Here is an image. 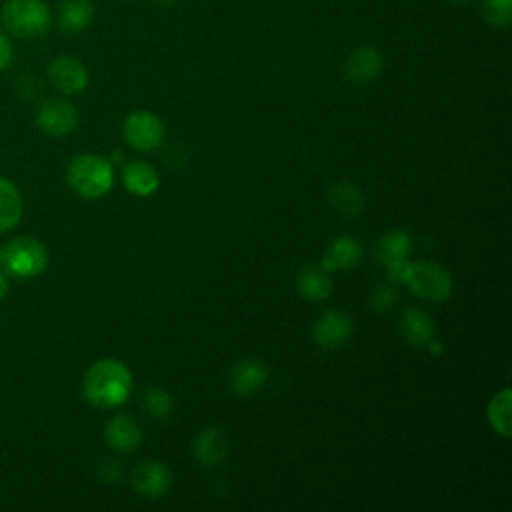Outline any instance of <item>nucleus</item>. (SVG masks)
<instances>
[{
    "instance_id": "nucleus-31",
    "label": "nucleus",
    "mask_w": 512,
    "mask_h": 512,
    "mask_svg": "<svg viewBox=\"0 0 512 512\" xmlns=\"http://www.w3.org/2000/svg\"><path fill=\"white\" fill-rule=\"evenodd\" d=\"M156 2H160V4H172V2H176V0H156Z\"/></svg>"
},
{
    "instance_id": "nucleus-14",
    "label": "nucleus",
    "mask_w": 512,
    "mask_h": 512,
    "mask_svg": "<svg viewBox=\"0 0 512 512\" xmlns=\"http://www.w3.org/2000/svg\"><path fill=\"white\" fill-rule=\"evenodd\" d=\"M398 330H400V336L412 346H428V342L436 338V324L432 316L426 310L416 306H410L404 310Z\"/></svg>"
},
{
    "instance_id": "nucleus-13",
    "label": "nucleus",
    "mask_w": 512,
    "mask_h": 512,
    "mask_svg": "<svg viewBox=\"0 0 512 512\" xmlns=\"http://www.w3.org/2000/svg\"><path fill=\"white\" fill-rule=\"evenodd\" d=\"M382 70V54L374 46H360L348 54L344 74L352 84H368Z\"/></svg>"
},
{
    "instance_id": "nucleus-28",
    "label": "nucleus",
    "mask_w": 512,
    "mask_h": 512,
    "mask_svg": "<svg viewBox=\"0 0 512 512\" xmlns=\"http://www.w3.org/2000/svg\"><path fill=\"white\" fill-rule=\"evenodd\" d=\"M12 60V46L6 40V36L0 32V72L10 64Z\"/></svg>"
},
{
    "instance_id": "nucleus-8",
    "label": "nucleus",
    "mask_w": 512,
    "mask_h": 512,
    "mask_svg": "<svg viewBox=\"0 0 512 512\" xmlns=\"http://www.w3.org/2000/svg\"><path fill=\"white\" fill-rule=\"evenodd\" d=\"M354 332L352 318L342 310H326L312 326V340L322 348H338Z\"/></svg>"
},
{
    "instance_id": "nucleus-21",
    "label": "nucleus",
    "mask_w": 512,
    "mask_h": 512,
    "mask_svg": "<svg viewBox=\"0 0 512 512\" xmlns=\"http://www.w3.org/2000/svg\"><path fill=\"white\" fill-rule=\"evenodd\" d=\"M330 206L344 216H358L364 210V196L358 186L350 182H336L328 188Z\"/></svg>"
},
{
    "instance_id": "nucleus-3",
    "label": "nucleus",
    "mask_w": 512,
    "mask_h": 512,
    "mask_svg": "<svg viewBox=\"0 0 512 512\" xmlns=\"http://www.w3.org/2000/svg\"><path fill=\"white\" fill-rule=\"evenodd\" d=\"M48 266L44 244L32 236H18L0 246V270L14 278L28 280L40 276Z\"/></svg>"
},
{
    "instance_id": "nucleus-29",
    "label": "nucleus",
    "mask_w": 512,
    "mask_h": 512,
    "mask_svg": "<svg viewBox=\"0 0 512 512\" xmlns=\"http://www.w3.org/2000/svg\"><path fill=\"white\" fill-rule=\"evenodd\" d=\"M6 294H8V280H6L4 272L0 270V300H4Z\"/></svg>"
},
{
    "instance_id": "nucleus-30",
    "label": "nucleus",
    "mask_w": 512,
    "mask_h": 512,
    "mask_svg": "<svg viewBox=\"0 0 512 512\" xmlns=\"http://www.w3.org/2000/svg\"><path fill=\"white\" fill-rule=\"evenodd\" d=\"M450 2H452L454 6H460V8H462V6H468V4H472L474 0H450Z\"/></svg>"
},
{
    "instance_id": "nucleus-27",
    "label": "nucleus",
    "mask_w": 512,
    "mask_h": 512,
    "mask_svg": "<svg viewBox=\"0 0 512 512\" xmlns=\"http://www.w3.org/2000/svg\"><path fill=\"white\" fill-rule=\"evenodd\" d=\"M386 268H388V278L392 282H406V278L410 274V268H412V262H408V258H400V260L388 262Z\"/></svg>"
},
{
    "instance_id": "nucleus-6",
    "label": "nucleus",
    "mask_w": 512,
    "mask_h": 512,
    "mask_svg": "<svg viewBox=\"0 0 512 512\" xmlns=\"http://www.w3.org/2000/svg\"><path fill=\"white\" fill-rule=\"evenodd\" d=\"M124 140L136 150H154L164 140V124L148 110H134L126 116L122 128Z\"/></svg>"
},
{
    "instance_id": "nucleus-26",
    "label": "nucleus",
    "mask_w": 512,
    "mask_h": 512,
    "mask_svg": "<svg viewBox=\"0 0 512 512\" xmlns=\"http://www.w3.org/2000/svg\"><path fill=\"white\" fill-rule=\"evenodd\" d=\"M396 290L388 284H376L370 292V306L374 310H388L394 306L396 302Z\"/></svg>"
},
{
    "instance_id": "nucleus-11",
    "label": "nucleus",
    "mask_w": 512,
    "mask_h": 512,
    "mask_svg": "<svg viewBox=\"0 0 512 512\" xmlns=\"http://www.w3.org/2000/svg\"><path fill=\"white\" fill-rule=\"evenodd\" d=\"M268 380V368L262 360L246 358L232 366L228 374V386L236 396L256 394Z\"/></svg>"
},
{
    "instance_id": "nucleus-20",
    "label": "nucleus",
    "mask_w": 512,
    "mask_h": 512,
    "mask_svg": "<svg viewBox=\"0 0 512 512\" xmlns=\"http://www.w3.org/2000/svg\"><path fill=\"white\" fill-rule=\"evenodd\" d=\"M24 202L20 190L6 178H0V234L12 230L22 218Z\"/></svg>"
},
{
    "instance_id": "nucleus-5",
    "label": "nucleus",
    "mask_w": 512,
    "mask_h": 512,
    "mask_svg": "<svg viewBox=\"0 0 512 512\" xmlns=\"http://www.w3.org/2000/svg\"><path fill=\"white\" fill-rule=\"evenodd\" d=\"M410 292L432 302H442L452 294V276L450 272L432 260H420L412 264L406 282Z\"/></svg>"
},
{
    "instance_id": "nucleus-18",
    "label": "nucleus",
    "mask_w": 512,
    "mask_h": 512,
    "mask_svg": "<svg viewBox=\"0 0 512 512\" xmlns=\"http://www.w3.org/2000/svg\"><path fill=\"white\" fill-rule=\"evenodd\" d=\"M298 294L308 300H326L332 294V278L322 266H304L296 276Z\"/></svg>"
},
{
    "instance_id": "nucleus-24",
    "label": "nucleus",
    "mask_w": 512,
    "mask_h": 512,
    "mask_svg": "<svg viewBox=\"0 0 512 512\" xmlns=\"http://www.w3.org/2000/svg\"><path fill=\"white\" fill-rule=\"evenodd\" d=\"M142 408L156 420H166L174 408L172 396L160 388V386H150L142 394Z\"/></svg>"
},
{
    "instance_id": "nucleus-17",
    "label": "nucleus",
    "mask_w": 512,
    "mask_h": 512,
    "mask_svg": "<svg viewBox=\"0 0 512 512\" xmlns=\"http://www.w3.org/2000/svg\"><path fill=\"white\" fill-rule=\"evenodd\" d=\"M122 182L136 196H150L160 186L158 172L144 160H132L122 168Z\"/></svg>"
},
{
    "instance_id": "nucleus-10",
    "label": "nucleus",
    "mask_w": 512,
    "mask_h": 512,
    "mask_svg": "<svg viewBox=\"0 0 512 512\" xmlns=\"http://www.w3.org/2000/svg\"><path fill=\"white\" fill-rule=\"evenodd\" d=\"M172 474L166 464L158 460H144L132 470V486L144 498H160L168 492Z\"/></svg>"
},
{
    "instance_id": "nucleus-9",
    "label": "nucleus",
    "mask_w": 512,
    "mask_h": 512,
    "mask_svg": "<svg viewBox=\"0 0 512 512\" xmlns=\"http://www.w3.org/2000/svg\"><path fill=\"white\" fill-rule=\"evenodd\" d=\"M48 76L54 88L62 94H78L88 86L86 66L78 58L68 54H62L50 62Z\"/></svg>"
},
{
    "instance_id": "nucleus-7",
    "label": "nucleus",
    "mask_w": 512,
    "mask_h": 512,
    "mask_svg": "<svg viewBox=\"0 0 512 512\" xmlns=\"http://www.w3.org/2000/svg\"><path fill=\"white\" fill-rule=\"evenodd\" d=\"M78 124L76 108L62 98H48L36 110V126L50 136H66Z\"/></svg>"
},
{
    "instance_id": "nucleus-25",
    "label": "nucleus",
    "mask_w": 512,
    "mask_h": 512,
    "mask_svg": "<svg viewBox=\"0 0 512 512\" xmlns=\"http://www.w3.org/2000/svg\"><path fill=\"white\" fill-rule=\"evenodd\" d=\"M482 18L492 28H508L512 22V0H482Z\"/></svg>"
},
{
    "instance_id": "nucleus-16",
    "label": "nucleus",
    "mask_w": 512,
    "mask_h": 512,
    "mask_svg": "<svg viewBox=\"0 0 512 512\" xmlns=\"http://www.w3.org/2000/svg\"><path fill=\"white\" fill-rule=\"evenodd\" d=\"M104 438L110 448L120 452H132L142 440V430L132 416L118 414L106 422Z\"/></svg>"
},
{
    "instance_id": "nucleus-1",
    "label": "nucleus",
    "mask_w": 512,
    "mask_h": 512,
    "mask_svg": "<svg viewBox=\"0 0 512 512\" xmlns=\"http://www.w3.org/2000/svg\"><path fill=\"white\" fill-rule=\"evenodd\" d=\"M82 392L92 406H120L128 400L132 392V374L120 360L102 358L86 370L82 380Z\"/></svg>"
},
{
    "instance_id": "nucleus-22",
    "label": "nucleus",
    "mask_w": 512,
    "mask_h": 512,
    "mask_svg": "<svg viewBox=\"0 0 512 512\" xmlns=\"http://www.w3.org/2000/svg\"><path fill=\"white\" fill-rule=\"evenodd\" d=\"M410 250H412V238L402 230H390L378 238L374 254L378 262L388 264L392 260L408 258Z\"/></svg>"
},
{
    "instance_id": "nucleus-2",
    "label": "nucleus",
    "mask_w": 512,
    "mask_h": 512,
    "mask_svg": "<svg viewBox=\"0 0 512 512\" xmlns=\"http://www.w3.org/2000/svg\"><path fill=\"white\" fill-rule=\"evenodd\" d=\"M70 188L84 198H100L114 184V170L108 158L98 154L76 156L66 170Z\"/></svg>"
},
{
    "instance_id": "nucleus-23",
    "label": "nucleus",
    "mask_w": 512,
    "mask_h": 512,
    "mask_svg": "<svg viewBox=\"0 0 512 512\" xmlns=\"http://www.w3.org/2000/svg\"><path fill=\"white\" fill-rule=\"evenodd\" d=\"M488 422L490 426L504 438L512 434V418H510V390H500L488 404Z\"/></svg>"
},
{
    "instance_id": "nucleus-4",
    "label": "nucleus",
    "mask_w": 512,
    "mask_h": 512,
    "mask_svg": "<svg viewBox=\"0 0 512 512\" xmlns=\"http://www.w3.org/2000/svg\"><path fill=\"white\" fill-rule=\"evenodd\" d=\"M2 24L18 38H38L50 28V10L42 0H8Z\"/></svg>"
},
{
    "instance_id": "nucleus-19",
    "label": "nucleus",
    "mask_w": 512,
    "mask_h": 512,
    "mask_svg": "<svg viewBox=\"0 0 512 512\" xmlns=\"http://www.w3.org/2000/svg\"><path fill=\"white\" fill-rule=\"evenodd\" d=\"M94 6L90 0H66L58 10V28L66 34H78L92 24Z\"/></svg>"
},
{
    "instance_id": "nucleus-15",
    "label": "nucleus",
    "mask_w": 512,
    "mask_h": 512,
    "mask_svg": "<svg viewBox=\"0 0 512 512\" xmlns=\"http://www.w3.org/2000/svg\"><path fill=\"white\" fill-rule=\"evenodd\" d=\"M364 252H362V246L356 238L352 236H340V238H334L324 256H322V262L320 266L326 270V272H332V270H346V268H354L360 264Z\"/></svg>"
},
{
    "instance_id": "nucleus-12",
    "label": "nucleus",
    "mask_w": 512,
    "mask_h": 512,
    "mask_svg": "<svg viewBox=\"0 0 512 512\" xmlns=\"http://www.w3.org/2000/svg\"><path fill=\"white\" fill-rule=\"evenodd\" d=\"M226 452H228V440L224 430L218 426L202 428L192 440V456L204 468L218 466L226 458Z\"/></svg>"
}]
</instances>
